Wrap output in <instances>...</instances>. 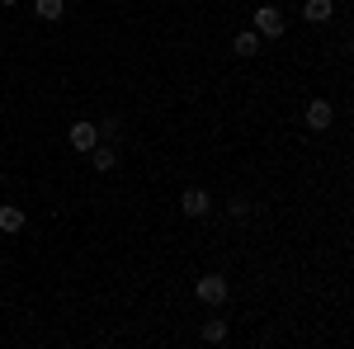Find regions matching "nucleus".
Segmentation results:
<instances>
[{
	"label": "nucleus",
	"instance_id": "4468645a",
	"mask_svg": "<svg viewBox=\"0 0 354 349\" xmlns=\"http://www.w3.org/2000/svg\"><path fill=\"white\" fill-rule=\"evenodd\" d=\"M0 5H15V0H0Z\"/></svg>",
	"mask_w": 354,
	"mask_h": 349
},
{
	"label": "nucleus",
	"instance_id": "0eeeda50",
	"mask_svg": "<svg viewBox=\"0 0 354 349\" xmlns=\"http://www.w3.org/2000/svg\"><path fill=\"white\" fill-rule=\"evenodd\" d=\"M90 165H95V170H100V175H104V170H113V165H118V156H113V147H109V142H95V147H90Z\"/></svg>",
	"mask_w": 354,
	"mask_h": 349
},
{
	"label": "nucleus",
	"instance_id": "f257e3e1",
	"mask_svg": "<svg viewBox=\"0 0 354 349\" xmlns=\"http://www.w3.org/2000/svg\"><path fill=\"white\" fill-rule=\"evenodd\" d=\"M283 10H279V5H260V10H255V33H260V38H283Z\"/></svg>",
	"mask_w": 354,
	"mask_h": 349
},
{
	"label": "nucleus",
	"instance_id": "9d476101",
	"mask_svg": "<svg viewBox=\"0 0 354 349\" xmlns=\"http://www.w3.org/2000/svg\"><path fill=\"white\" fill-rule=\"evenodd\" d=\"M232 53H236V57H255V53H260V33H255V28H245V33H236Z\"/></svg>",
	"mask_w": 354,
	"mask_h": 349
},
{
	"label": "nucleus",
	"instance_id": "423d86ee",
	"mask_svg": "<svg viewBox=\"0 0 354 349\" xmlns=\"http://www.w3.org/2000/svg\"><path fill=\"white\" fill-rule=\"evenodd\" d=\"M330 15H335V0H307V5H302V19H307V24H326Z\"/></svg>",
	"mask_w": 354,
	"mask_h": 349
},
{
	"label": "nucleus",
	"instance_id": "9b49d317",
	"mask_svg": "<svg viewBox=\"0 0 354 349\" xmlns=\"http://www.w3.org/2000/svg\"><path fill=\"white\" fill-rule=\"evenodd\" d=\"M203 340H208V345H222V340H227V321H218V317L203 321Z\"/></svg>",
	"mask_w": 354,
	"mask_h": 349
},
{
	"label": "nucleus",
	"instance_id": "f03ea898",
	"mask_svg": "<svg viewBox=\"0 0 354 349\" xmlns=\"http://www.w3.org/2000/svg\"><path fill=\"white\" fill-rule=\"evenodd\" d=\"M180 208H185V217H208L213 213V198H208V189H185Z\"/></svg>",
	"mask_w": 354,
	"mask_h": 349
},
{
	"label": "nucleus",
	"instance_id": "ddd939ff",
	"mask_svg": "<svg viewBox=\"0 0 354 349\" xmlns=\"http://www.w3.org/2000/svg\"><path fill=\"white\" fill-rule=\"evenodd\" d=\"M250 208H255L250 198H232V217H250Z\"/></svg>",
	"mask_w": 354,
	"mask_h": 349
},
{
	"label": "nucleus",
	"instance_id": "7ed1b4c3",
	"mask_svg": "<svg viewBox=\"0 0 354 349\" xmlns=\"http://www.w3.org/2000/svg\"><path fill=\"white\" fill-rule=\"evenodd\" d=\"M198 302H208V307H218V302H227V279L222 274H208V279H198Z\"/></svg>",
	"mask_w": 354,
	"mask_h": 349
},
{
	"label": "nucleus",
	"instance_id": "2eb2a0df",
	"mask_svg": "<svg viewBox=\"0 0 354 349\" xmlns=\"http://www.w3.org/2000/svg\"><path fill=\"white\" fill-rule=\"evenodd\" d=\"M0 180H5V175H0Z\"/></svg>",
	"mask_w": 354,
	"mask_h": 349
},
{
	"label": "nucleus",
	"instance_id": "20e7f679",
	"mask_svg": "<svg viewBox=\"0 0 354 349\" xmlns=\"http://www.w3.org/2000/svg\"><path fill=\"white\" fill-rule=\"evenodd\" d=\"M66 142H71L76 151H90V147L100 142V128H95V123H71V128H66Z\"/></svg>",
	"mask_w": 354,
	"mask_h": 349
},
{
	"label": "nucleus",
	"instance_id": "39448f33",
	"mask_svg": "<svg viewBox=\"0 0 354 349\" xmlns=\"http://www.w3.org/2000/svg\"><path fill=\"white\" fill-rule=\"evenodd\" d=\"M330 118H335V109H330L326 100H312V104H307V128H312V133H326Z\"/></svg>",
	"mask_w": 354,
	"mask_h": 349
},
{
	"label": "nucleus",
	"instance_id": "6e6552de",
	"mask_svg": "<svg viewBox=\"0 0 354 349\" xmlns=\"http://www.w3.org/2000/svg\"><path fill=\"white\" fill-rule=\"evenodd\" d=\"M0 232H5V236H15V232H24V208H15V203H5V208H0Z\"/></svg>",
	"mask_w": 354,
	"mask_h": 349
},
{
	"label": "nucleus",
	"instance_id": "f8f14e48",
	"mask_svg": "<svg viewBox=\"0 0 354 349\" xmlns=\"http://www.w3.org/2000/svg\"><path fill=\"white\" fill-rule=\"evenodd\" d=\"M95 128H100L104 142H109V137H118V118H104V123H95Z\"/></svg>",
	"mask_w": 354,
	"mask_h": 349
},
{
	"label": "nucleus",
	"instance_id": "1a4fd4ad",
	"mask_svg": "<svg viewBox=\"0 0 354 349\" xmlns=\"http://www.w3.org/2000/svg\"><path fill=\"white\" fill-rule=\"evenodd\" d=\"M33 15H38L43 24H57V19L66 15V0H33Z\"/></svg>",
	"mask_w": 354,
	"mask_h": 349
}]
</instances>
